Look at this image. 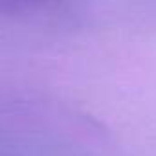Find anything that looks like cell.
Here are the masks:
<instances>
[{"label": "cell", "mask_w": 156, "mask_h": 156, "mask_svg": "<svg viewBox=\"0 0 156 156\" xmlns=\"http://www.w3.org/2000/svg\"><path fill=\"white\" fill-rule=\"evenodd\" d=\"M37 2H44V0H0V8L2 9H9V8H24V6H31Z\"/></svg>", "instance_id": "cell-1"}]
</instances>
